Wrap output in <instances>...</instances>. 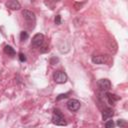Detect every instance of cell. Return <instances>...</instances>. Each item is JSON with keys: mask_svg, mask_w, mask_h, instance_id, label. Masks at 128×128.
<instances>
[{"mask_svg": "<svg viewBox=\"0 0 128 128\" xmlns=\"http://www.w3.org/2000/svg\"><path fill=\"white\" fill-rule=\"evenodd\" d=\"M97 86L101 91H108L111 88V82L109 79H100L97 81Z\"/></svg>", "mask_w": 128, "mask_h": 128, "instance_id": "5", "label": "cell"}, {"mask_svg": "<svg viewBox=\"0 0 128 128\" xmlns=\"http://www.w3.org/2000/svg\"><path fill=\"white\" fill-rule=\"evenodd\" d=\"M114 126H115V123L112 119H109L105 122V128H114Z\"/></svg>", "mask_w": 128, "mask_h": 128, "instance_id": "13", "label": "cell"}, {"mask_svg": "<svg viewBox=\"0 0 128 128\" xmlns=\"http://www.w3.org/2000/svg\"><path fill=\"white\" fill-rule=\"evenodd\" d=\"M113 110L112 109H110V108H107V109H105L104 111H103V113H102V119L103 120H107V119H109L110 117H112L113 116Z\"/></svg>", "mask_w": 128, "mask_h": 128, "instance_id": "10", "label": "cell"}, {"mask_svg": "<svg viewBox=\"0 0 128 128\" xmlns=\"http://www.w3.org/2000/svg\"><path fill=\"white\" fill-rule=\"evenodd\" d=\"M40 51H41L42 53H44V52L49 51V48H48V46H47V45H44V46H42V47L40 48Z\"/></svg>", "mask_w": 128, "mask_h": 128, "instance_id": "18", "label": "cell"}, {"mask_svg": "<svg viewBox=\"0 0 128 128\" xmlns=\"http://www.w3.org/2000/svg\"><path fill=\"white\" fill-rule=\"evenodd\" d=\"M6 6L12 10H18L20 9V3L16 0H10L8 2H6Z\"/></svg>", "mask_w": 128, "mask_h": 128, "instance_id": "7", "label": "cell"}, {"mask_svg": "<svg viewBox=\"0 0 128 128\" xmlns=\"http://www.w3.org/2000/svg\"><path fill=\"white\" fill-rule=\"evenodd\" d=\"M18 58H19V60H20L21 62H25V61H26V57H25V55H24L23 53H19V54H18Z\"/></svg>", "mask_w": 128, "mask_h": 128, "instance_id": "16", "label": "cell"}, {"mask_svg": "<svg viewBox=\"0 0 128 128\" xmlns=\"http://www.w3.org/2000/svg\"><path fill=\"white\" fill-rule=\"evenodd\" d=\"M53 79L56 83L58 84H63L65 83L67 80H68V76L67 74L64 72V71H61V70H57L54 72L53 74Z\"/></svg>", "mask_w": 128, "mask_h": 128, "instance_id": "3", "label": "cell"}, {"mask_svg": "<svg viewBox=\"0 0 128 128\" xmlns=\"http://www.w3.org/2000/svg\"><path fill=\"white\" fill-rule=\"evenodd\" d=\"M68 94H69V93H64V94H60V95H58V97L56 98V100L58 101V100H61V99H63V98H66V97L68 96Z\"/></svg>", "mask_w": 128, "mask_h": 128, "instance_id": "17", "label": "cell"}, {"mask_svg": "<svg viewBox=\"0 0 128 128\" xmlns=\"http://www.w3.org/2000/svg\"><path fill=\"white\" fill-rule=\"evenodd\" d=\"M80 106H81L80 102H79L78 100H76V99H70V100H68V102H67V108H68V110L71 111V112H76V111H78L79 108H80Z\"/></svg>", "mask_w": 128, "mask_h": 128, "instance_id": "6", "label": "cell"}, {"mask_svg": "<svg viewBox=\"0 0 128 128\" xmlns=\"http://www.w3.org/2000/svg\"><path fill=\"white\" fill-rule=\"evenodd\" d=\"M28 37H29L28 32H26V31H22V32L20 33V40H21L22 42H25V41L28 39Z\"/></svg>", "mask_w": 128, "mask_h": 128, "instance_id": "12", "label": "cell"}, {"mask_svg": "<svg viewBox=\"0 0 128 128\" xmlns=\"http://www.w3.org/2000/svg\"><path fill=\"white\" fill-rule=\"evenodd\" d=\"M106 98H107L109 104H111V105H114L115 101H117V100L119 99V97H118L117 95L111 94V93H106Z\"/></svg>", "mask_w": 128, "mask_h": 128, "instance_id": "9", "label": "cell"}, {"mask_svg": "<svg viewBox=\"0 0 128 128\" xmlns=\"http://www.w3.org/2000/svg\"><path fill=\"white\" fill-rule=\"evenodd\" d=\"M22 15L23 18L25 19V21L27 22V24L30 25V28H34L35 23H36V16L32 11L29 10H23L22 11Z\"/></svg>", "mask_w": 128, "mask_h": 128, "instance_id": "2", "label": "cell"}, {"mask_svg": "<svg viewBox=\"0 0 128 128\" xmlns=\"http://www.w3.org/2000/svg\"><path fill=\"white\" fill-rule=\"evenodd\" d=\"M92 62L94 64H103L106 62V57L103 55H97V56H92Z\"/></svg>", "mask_w": 128, "mask_h": 128, "instance_id": "8", "label": "cell"}, {"mask_svg": "<svg viewBox=\"0 0 128 128\" xmlns=\"http://www.w3.org/2000/svg\"><path fill=\"white\" fill-rule=\"evenodd\" d=\"M125 124H126V121L123 120V119H119V120L117 121V125H118L119 127H124Z\"/></svg>", "mask_w": 128, "mask_h": 128, "instance_id": "15", "label": "cell"}, {"mask_svg": "<svg viewBox=\"0 0 128 128\" xmlns=\"http://www.w3.org/2000/svg\"><path fill=\"white\" fill-rule=\"evenodd\" d=\"M43 44H44V35L41 33L35 34L31 40V46L35 48H41Z\"/></svg>", "mask_w": 128, "mask_h": 128, "instance_id": "4", "label": "cell"}, {"mask_svg": "<svg viewBox=\"0 0 128 128\" xmlns=\"http://www.w3.org/2000/svg\"><path fill=\"white\" fill-rule=\"evenodd\" d=\"M4 53L7 54L8 56H11V57H13V56L16 55V52H15L14 48H12L10 45H6L4 47Z\"/></svg>", "mask_w": 128, "mask_h": 128, "instance_id": "11", "label": "cell"}, {"mask_svg": "<svg viewBox=\"0 0 128 128\" xmlns=\"http://www.w3.org/2000/svg\"><path fill=\"white\" fill-rule=\"evenodd\" d=\"M54 22L56 25H60L61 24V16L60 15H56L55 19H54Z\"/></svg>", "mask_w": 128, "mask_h": 128, "instance_id": "14", "label": "cell"}, {"mask_svg": "<svg viewBox=\"0 0 128 128\" xmlns=\"http://www.w3.org/2000/svg\"><path fill=\"white\" fill-rule=\"evenodd\" d=\"M51 120H52V123L57 125V126H65L67 124V122H66L62 112L59 109H54Z\"/></svg>", "mask_w": 128, "mask_h": 128, "instance_id": "1", "label": "cell"}]
</instances>
